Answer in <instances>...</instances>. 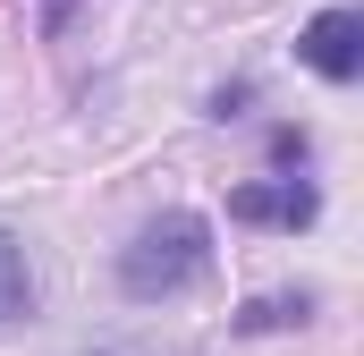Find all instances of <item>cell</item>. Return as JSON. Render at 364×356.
Masks as SVG:
<instances>
[{
	"label": "cell",
	"mask_w": 364,
	"mask_h": 356,
	"mask_svg": "<svg viewBox=\"0 0 364 356\" xmlns=\"http://www.w3.org/2000/svg\"><path fill=\"white\" fill-rule=\"evenodd\" d=\"M195 280H212V221L203 212H161L119 246V288L136 305H170Z\"/></svg>",
	"instance_id": "1"
},
{
	"label": "cell",
	"mask_w": 364,
	"mask_h": 356,
	"mask_svg": "<svg viewBox=\"0 0 364 356\" xmlns=\"http://www.w3.org/2000/svg\"><path fill=\"white\" fill-rule=\"evenodd\" d=\"M296 60L331 85H356L364 77V9H322L305 34H296Z\"/></svg>",
	"instance_id": "2"
},
{
	"label": "cell",
	"mask_w": 364,
	"mask_h": 356,
	"mask_svg": "<svg viewBox=\"0 0 364 356\" xmlns=\"http://www.w3.org/2000/svg\"><path fill=\"white\" fill-rule=\"evenodd\" d=\"M314 212H322V195L305 178H255L229 195V221H263V229H305Z\"/></svg>",
	"instance_id": "3"
},
{
	"label": "cell",
	"mask_w": 364,
	"mask_h": 356,
	"mask_svg": "<svg viewBox=\"0 0 364 356\" xmlns=\"http://www.w3.org/2000/svg\"><path fill=\"white\" fill-rule=\"evenodd\" d=\"M17 314H34V271H26V246L0 229V323H17Z\"/></svg>",
	"instance_id": "4"
},
{
	"label": "cell",
	"mask_w": 364,
	"mask_h": 356,
	"mask_svg": "<svg viewBox=\"0 0 364 356\" xmlns=\"http://www.w3.org/2000/svg\"><path fill=\"white\" fill-rule=\"evenodd\" d=\"M314 314V297L296 288V297H255L246 314H237V331H288V323H305Z\"/></svg>",
	"instance_id": "5"
},
{
	"label": "cell",
	"mask_w": 364,
	"mask_h": 356,
	"mask_svg": "<svg viewBox=\"0 0 364 356\" xmlns=\"http://www.w3.org/2000/svg\"><path fill=\"white\" fill-rule=\"evenodd\" d=\"M272 162H288V170H305V136H296V127H279V136H272Z\"/></svg>",
	"instance_id": "6"
},
{
	"label": "cell",
	"mask_w": 364,
	"mask_h": 356,
	"mask_svg": "<svg viewBox=\"0 0 364 356\" xmlns=\"http://www.w3.org/2000/svg\"><path fill=\"white\" fill-rule=\"evenodd\" d=\"M93 356H153V348H93Z\"/></svg>",
	"instance_id": "7"
}]
</instances>
